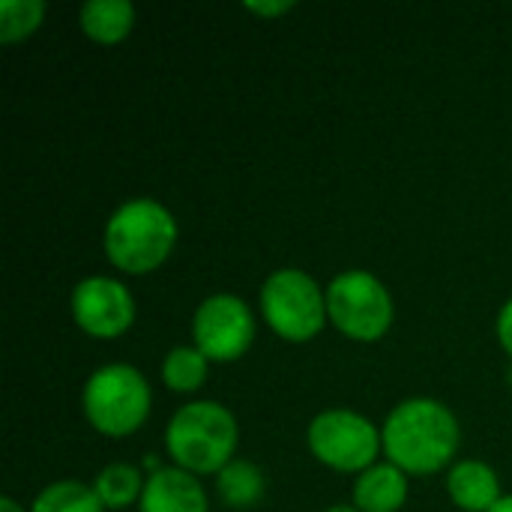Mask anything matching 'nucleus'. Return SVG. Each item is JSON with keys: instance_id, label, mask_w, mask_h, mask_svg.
Returning a JSON list of instances; mask_svg holds the SVG:
<instances>
[{"instance_id": "1", "label": "nucleus", "mask_w": 512, "mask_h": 512, "mask_svg": "<svg viewBox=\"0 0 512 512\" xmlns=\"http://www.w3.org/2000/svg\"><path fill=\"white\" fill-rule=\"evenodd\" d=\"M384 456L405 474H435L447 468L459 453V420L438 399H405L399 402L384 429Z\"/></svg>"}, {"instance_id": "2", "label": "nucleus", "mask_w": 512, "mask_h": 512, "mask_svg": "<svg viewBox=\"0 0 512 512\" xmlns=\"http://www.w3.org/2000/svg\"><path fill=\"white\" fill-rule=\"evenodd\" d=\"M177 237V219L165 204L153 198H132L108 216L102 246L105 258L120 273L144 276L171 258Z\"/></svg>"}, {"instance_id": "3", "label": "nucleus", "mask_w": 512, "mask_h": 512, "mask_svg": "<svg viewBox=\"0 0 512 512\" xmlns=\"http://www.w3.org/2000/svg\"><path fill=\"white\" fill-rule=\"evenodd\" d=\"M240 429L234 414L219 402H189L183 405L165 429V447L177 468L204 477L219 474L234 462Z\"/></svg>"}, {"instance_id": "4", "label": "nucleus", "mask_w": 512, "mask_h": 512, "mask_svg": "<svg viewBox=\"0 0 512 512\" xmlns=\"http://www.w3.org/2000/svg\"><path fill=\"white\" fill-rule=\"evenodd\" d=\"M153 393L147 378L129 363H108L84 381L81 408L87 423L105 438H129L150 417Z\"/></svg>"}, {"instance_id": "5", "label": "nucleus", "mask_w": 512, "mask_h": 512, "mask_svg": "<svg viewBox=\"0 0 512 512\" xmlns=\"http://www.w3.org/2000/svg\"><path fill=\"white\" fill-rule=\"evenodd\" d=\"M261 312H264L267 327L279 339L294 342V345L309 342L330 321L327 288H321L303 270H294V267L276 270L267 276L261 288Z\"/></svg>"}, {"instance_id": "6", "label": "nucleus", "mask_w": 512, "mask_h": 512, "mask_svg": "<svg viewBox=\"0 0 512 512\" xmlns=\"http://www.w3.org/2000/svg\"><path fill=\"white\" fill-rule=\"evenodd\" d=\"M330 324L351 342H378L390 333L396 306L387 285L366 270H345L327 285Z\"/></svg>"}, {"instance_id": "7", "label": "nucleus", "mask_w": 512, "mask_h": 512, "mask_svg": "<svg viewBox=\"0 0 512 512\" xmlns=\"http://www.w3.org/2000/svg\"><path fill=\"white\" fill-rule=\"evenodd\" d=\"M312 456L342 474H363L378 465L384 438L372 420L351 408H330L321 411L306 432Z\"/></svg>"}, {"instance_id": "8", "label": "nucleus", "mask_w": 512, "mask_h": 512, "mask_svg": "<svg viewBox=\"0 0 512 512\" xmlns=\"http://www.w3.org/2000/svg\"><path fill=\"white\" fill-rule=\"evenodd\" d=\"M255 315L234 294L207 297L192 315V339L195 348L210 363H234L255 342Z\"/></svg>"}, {"instance_id": "9", "label": "nucleus", "mask_w": 512, "mask_h": 512, "mask_svg": "<svg viewBox=\"0 0 512 512\" xmlns=\"http://www.w3.org/2000/svg\"><path fill=\"white\" fill-rule=\"evenodd\" d=\"M72 321L90 339H120L135 324V300L120 279L87 276L72 288Z\"/></svg>"}, {"instance_id": "10", "label": "nucleus", "mask_w": 512, "mask_h": 512, "mask_svg": "<svg viewBox=\"0 0 512 512\" xmlns=\"http://www.w3.org/2000/svg\"><path fill=\"white\" fill-rule=\"evenodd\" d=\"M138 512H210L201 480L177 465L147 477Z\"/></svg>"}, {"instance_id": "11", "label": "nucleus", "mask_w": 512, "mask_h": 512, "mask_svg": "<svg viewBox=\"0 0 512 512\" xmlns=\"http://www.w3.org/2000/svg\"><path fill=\"white\" fill-rule=\"evenodd\" d=\"M447 495L465 512H489L504 495L498 474L477 459H462L447 474Z\"/></svg>"}, {"instance_id": "12", "label": "nucleus", "mask_w": 512, "mask_h": 512, "mask_svg": "<svg viewBox=\"0 0 512 512\" xmlns=\"http://www.w3.org/2000/svg\"><path fill=\"white\" fill-rule=\"evenodd\" d=\"M408 501V474L390 462H378L354 483V507L360 512H399Z\"/></svg>"}, {"instance_id": "13", "label": "nucleus", "mask_w": 512, "mask_h": 512, "mask_svg": "<svg viewBox=\"0 0 512 512\" xmlns=\"http://www.w3.org/2000/svg\"><path fill=\"white\" fill-rule=\"evenodd\" d=\"M78 21L90 42L117 45L135 27V6L129 0H87Z\"/></svg>"}, {"instance_id": "14", "label": "nucleus", "mask_w": 512, "mask_h": 512, "mask_svg": "<svg viewBox=\"0 0 512 512\" xmlns=\"http://www.w3.org/2000/svg\"><path fill=\"white\" fill-rule=\"evenodd\" d=\"M144 486H147V477L135 465H126V462H114V465L102 468L93 483L105 510H126V507L138 504L144 495Z\"/></svg>"}, {"instance_id": "15", "label": "nucleus", "mask_w": 512, "mask_h": 512, "mask_svg": "<svg viewBox=\"0 0 512 512\" xmlns=\"http://www.w3.org/2000/svg\"><path fill=\"white\" fill-rule=\"evenodd\" d=\"M216 489L228 507L246 510V507L258 504V498L264 495V474L258 471V465H252L246 459H234L216 474Z\"/></svg>"}, {"instance_id": "16", "label": "nucleus", "mask_w": 512, "mask_h": 512, "mask_svg": "<svg viewBox=\"0 0 512 512\" xmlns=\"http://www.w3.org/2000/svg\"><path fill=\"white\" fill-rule=\"evenodd\" d=\"M210 360L195 345H180L162 360V384L174 393H195L204 387Z\"/></svg>"}, {"instance_id": "17", "label": "nucleus", "mask_w": 512, "mask_h": 512, "mask_svg": "<svg viewBox=\"0 0 512 512\" xmlns=\"http://www.w3.org/2000/svg\"><path fill=\"white\" fill-rule=\"evenodd\" d=\"M30 512H105V507L93 486L81 480H57L36 495Z\"/></svg>"}, {"instance_id": "18", "label": "nucleus", "mask_w": 512, "mask_h": 512, "mask_svg": "<svg viewBox=\"0 0 512 512\" xmlns=\"http://www.w3.org/2000/svg\"><path fill=\"white\" fill-rule=\"evenodd\" d=\"M45 12L48 6L42 0H3L0 3V42L15 45L33 36Z\"/></svg>"}, {"instance_id": "19", "label": "nucleus", "mask_w": 512, "mask_h": 512, "mask_svg": "<svg viewBox=\"0 0 512 512\" xmlns=\"http://www.w3.org/2000/svg\"><path fill=\"white\" fill-rule=\"evenodd\" d=\"M294 9V3L291 0H249L246 3V12H252V15H258V18H279V15H285V12H291Z\"/></svg>"}, {"instance_id": "20", "label": "nucleus", "mask_w": 512, "mask_h": 512, "mask_svg": "<svg viewBox=\"0 0 512 512\" xmlns=\"http://www.w3.org/2000/svg\"><path fill=\"white\" fill-rule=\"evenodd\" d=\"M495 333H498V342L501 348L512 357V300H507L498 312V324H495Z\"/></svg>"}, {"instance_id": "21", "label": "nucleus", "mask_w": 512, "mask_h": 512, "mask_svg": "<svg viewBox=\"0 0 512 512\" xmlns=\"http://www.w3.org/2000/svg\"><path fill=\"white\" fill-rule=\"evenodd\" d=\"M0 512H27L15 498H0Z\"/></svg>"}, {"instance_id": "22", "label": "nucleus", "mask_w": 512, "mask_h": 512, "mask_svg": "<svg viewBox=\"0 0 512 512\" xmlns=\"http://www.w3.org/2000/svg\"><path fill=\"white\" fill-rule=\"evenodd\" d=\"M489 512H512V495H504V498H501V501H498V504H495Z\"/></svg>"}, {"instance_id": "23", "label": "nucleus", "mask_w": 512, "mask_h": 512, "mask_svg": "<svg viewBox=\"0 0 512 512\" xmlns=\"http://www.w3.org/2000/svg\"><path fill=\"white\" fill-rule=\"evenodd\" d=\"M327 512H360L354 504H336V507H330Z\"/></svg>"}]
</instances>
